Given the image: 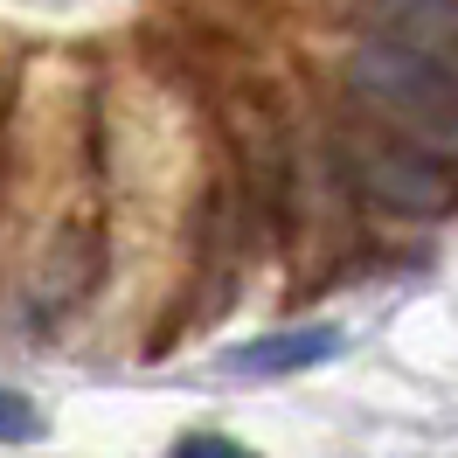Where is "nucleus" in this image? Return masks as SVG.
<instances>
[{"label":"nucleus","instance_id":"2","mask_svg":"<svg viewBox=\"0 0 458 458\" xmlns=\"http://www.w3.org/2000/svg\"><path fill=\"white\" fill-rule=\"evenodd\" d=\"M354 181L375 208L389 216H445L458 201V174L445 153H424L410 140H375V146H354Z\"/></svg>","mask_w":458,"mask_h":458},{"label":"nucleus","instance_id":"3","mask_svg":"<svg viewBox=\"0 0 458 458\" xmlns=\"http://www.w3.org/2000/svg\"><path fill=\"white\" fill-rule=\"evenodd\" d=\"M341 354V334L334 327H299V334H271V341H250L229 354L236 375H292V369H313V361H334Z\"/></svg>","mask_w":458,"mask_h":458},{"label":"nucleus","instance_id":"5","mask_svg":"<svg viewBox=\"0 0 458 458\" xmlns=\"http://www.w3.org/2000/svg\"><path fill=\"white\" fill-rule=\"evenodd\" d=\"M174 458H250L236 437H216V430H195V437H181L174 445Z\"/></svg>","mask_w":458,"mask_h":458},{"label":"nucleus","instance_id":"4","mask_svg":"<svg viewBox=\"0 0 458 458\" xmlns=\"http://www.w3.org/2000/svg\"><path fill=\"white\" fill-rule=\"evenodd\" d=\"M382 7V21L396 42L410 49H424V56H458V0H375Z\"/></svg>","mask_w":458,"mask_h":458},{"label":"nucleus","instance_id":"6","mask_svg":"<svg viewBox=\"0 0 458 458\" xmlns=\"http://www.w3.org/2000/svg\"><path fill=\"white\" fill-rule=\"evenodd\" d=\"M35 430V410L21 396H7V389H0V445H7V437H29Z\"/></svg>","mask_w":458,"mask_h":458},{"label":"nucleus","instance_id":"1","mask_svg":"<svg viewBox=\"0 0 458 458\" xmlns=\"http://www.w3.org/2000/svg\"><path fill=\"white\" fill-rule=\"evenodd\" d=\"M347 90H354L375 118H389L396 140L458 160V77H452L445 56H424V49H410L396 35L361 42V49L347 56Z\"/></svg>","mask_w":458,"mask_h":458}]
</instances>
